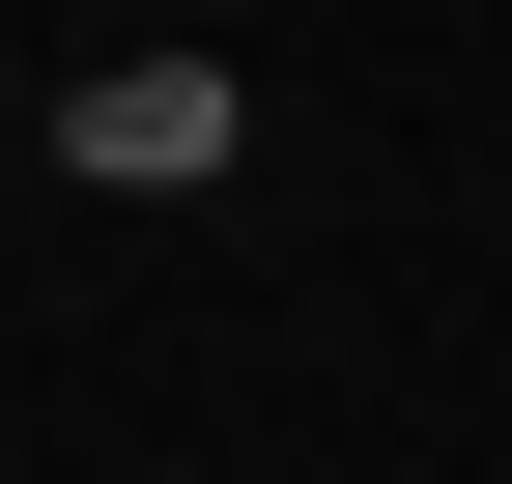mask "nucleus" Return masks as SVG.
I'll use <instances>...</instances> for the list:
<instances>
[{
  "mask_svg": "<svg viewBox=\"0 0 512 484\" xmlns=\"http://www.w3.org/2000/svg\"><path fill=\"white\" fill-rule=\"evenodd\" d=\"M29 114H57V171H86V200H200V171L256 143V86H228L200 29H114V57H57Z\"/></svg>",
  "mask_w": 512,
  "mask_h": 484,
  "instance_id": "obj_1",
  "label": "nucleus"
}]
</instances>
